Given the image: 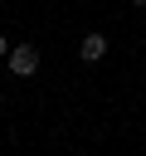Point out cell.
I'll list each match as a JSON object with an SVG mask.
<instances>
[{
    "instance_id": "1",
    "label": "cell",
    "mask_w": 146,
    "mask_h": 156,
    "mask_svg": "<svg viewBox=\"0 0 146 156\" xmlns=\"http://www.w3.org/2000/svg\"><path fill=\"white\" fill-rule=\"evenodd\" d=\"M10 73L15 78H34L39 73V44H10Z\"/></svg>"
},
{
    "instance_id": "2",
    "label": "cell",
    "mask_w": 146,
    "mask_h": 156,
    "mask_svg": "<svg viewBox=\"0 0 146 156\" xmlns=\"http://www.w3.org/2000/svg\"><path fill=\"white\" fill-rule=\"evenodd\" d=\"M78 54H83L88 63H97V58L107 54V34H97V29H92V34H83V39H78Z\"/></svg>"
},
{
    "instance_id": "3",
    "label": "cell",
    "mask_w": 146,
    "mask_h": 156,
    "mask_svg": "<svg viewBox=\"0 0 146 156\" xmlns=\"http://www.w3.org/2000/svg\"><path fill=\"white\" fill-rule=\"evenodd\" d=\"M5 54H10V39H5V34H0V58H5Z\"/></svg>"
},
{
    "instance_id": "4",
    "label": "cell",
    "mask_w": 146,
    "mask_h": 156,
    "mask_svg": "<svg viewBox=\"0 0 146 156\" xmlns=\"http://www.w3.org/2000/svg\"><path fill=\"white\" fill-rule=\"evenodd\" d=\"M136 5H146V0H136Z\"/></svg>"
}]
</instances>
